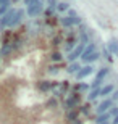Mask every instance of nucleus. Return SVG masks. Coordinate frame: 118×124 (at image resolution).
<instances>
[{
  "label": "nucleus",
  "mask_w": 118,
  "mask_h": 124,
  "mask_svg": "<svg viewBox=\"0 0 118 124\" xmlns=\"http://www.w3.org/2000/svg\"><path fill=\"white\" fill-rule=\"evenodd\" d=\"M42 11H44V0H32L26 8V13L29 16H37Z\"/></svg>",
  "instance_id": "obj_1"
},
{
  "label": "nucleus",
  "mask_w": 118,
  "mask_h": 124,
  "mask_svg": "<svg viewBox=\"0 0 118 124\" xmlns=\"http://www.w3.org/2000/svg\"><path fill=\"white\" fill-rule=\"evenodd\" d=\"M84 48H86V47L82 45V44H78L76 48L70 52V55H68V61L74 63V61H76L78 58H79V56H82V53H84Z\"/></svg>",
  "instance_id": "obj_2"
},
{
  "label": "nucleus",
  "mask_w": 118,
  "mask_h": 124,
  "mask_svg": "<svg viewBox=\"0 0 118 124\" xmlns=\"http://www.w3.org/2000/svg\"><path fill=\"white\" fill-rule=\"evenodd\" d=\"M79 103V93H71L70 97H66V100H65V108L66 110H71L74 106H78Z\"/></svg>",
  "instance_id": "obj_3"
},
{
  "label": "nucleus",
  "mask_w": 118,
  "mask_h": 124,
  "mask_svg": "<svg viewBox=\"0 0 118 124\" xmlns=\"http://www.w3.org/2000/svg\"><path fill=\"white\" fill-rule=\"evenodd\" d=\"M113 106V100L112 98H105L99 106H97V113L99 115H104V113H109V110Z\"/></svg>",
  "instance_id": "obj_4"
},
{
  "label": "nucleus",
  "mask_w": 118,
  "mask_h": 124,
  "mask_svg": "<svg viewBox=\"0 0 118 124\" xmlns=\"http://www.w3.org/2000/svg\"><path fill=\"white\" fill-rule=\"evenodd\" d=\"M23 16H24V10H16L13 15V18H11V21H10L8 28H15V26H18L21 21H23Z\"/></svg>",
  "instance_id": "obj_5"
},
{
  "label": "nucleus",
  "mask_w": 118,
  "mask_h": 124,
  "mask_svg": "<svg viewBox=\"0 0 118 124\" xmlns=\"http://www.w3.org/2000/svg\"><path fill=\"white\" fill-rule=\"evenodd\" d=\"M92 73H94V66H92V64H91V66H82V68L76 73V79H79V81H81V79L87 78V76H91Z\"/></svg>",
  "instance_id": "obj_6"
},
{
  "label": "nucleus",
  "mask_w": 118,
  "mask_h": 124,
  "mask_svg": "<svg viewBox=\"0 0 118 124\" xmlns=\"http://www.w3.org/2000/svg\"><path fill=\"white\" fill-rule=\"evenodd\" d=\"M37 87H39V90H42V92H49V90H54L55 87H57V82H50V81H42V82L37 84Z\"/></svg>",
  "instance_id": "obj_7"
},
{
  "label": "nucleus",
  "mask_w": 118,
  "mask_h": 124,
  "mask_svg": "<svg viewBox=\"0 0 118 124\" xmlns=\"http://www.w3.org/2000/svg\"><path fill=\"white\" fill-rule=\"evenodd\" d=\"M74 44H78V39L74 36H70L66 40H65V50L66 52H71V48H73V45Z\"/></svg>",
  "instance_id": "obj_8"
},
{
  "label": "nucleus",
  "mask_w": 118,
  "mask_h": 124,
  "mask_svg": "<svg viewBox=\"0 0 118 124\" xmlns=\"http://www.w3.org/2000/svg\"><path fill=\"white\" fill-rule=\"evenodd\" d=\"M109 50H110V53H113V55L118 56V40L117 39H112L109 42Z\"/></svg>",
  "instance_id": "obj_9"
},
{
  "label": "nucleus",
  "mask_w": 118,
  "mask_h": 124,
  "mask_svg": "<svg viewBox=\"0 0 118 124\" xmlns=\"http://www.w3.org/2000/svg\"><path fill=\"white\" fill-rule=\"evenodd\" d=\"M110 118H112V116H110V113H104V115H99V116H97L95 123H97V124H105V123H109Z\"/></svg>",
  "instance_id": "obj_10"
},
{
  "label": "nucleus",
  "mask_w": 118,
  "mask_h": 124,
  "mask_svg": "<svg viewBox=\"0 0 118 124\" xmlns=\"http://www.w3.org/2000/svg\"><path fill=\"white\" fill-rule=\"evenodd\" d=\"M79 69H81V64L78 63V61H74V63H71V64L68 66V69H66V71H68L70 74H76Z\"/></svg>",
  "instance_id": "obj_11"
},
{
  "label": "nucleus",
  "mask_w": 118,
  "mask_h": 124,
  "mask_svg": "<svg viewBox=\"0 0 118 124\" xmlns=\"http://www.w3.org/2000/svg\"><path fill=\"white\" fill-rule=\"evenodd\" d=\"M99 52H97V50H95L94 52V53H91V55H89V56H86V58H82V61H86V63H89V61H95V60H99Z\"/></svg>",
  "instance_id": "obj_12"
},
{
  "label": "nucleus",
  "mask_w": 118,
  "mask_h": 124,
  "mask_svg": "<svg viewBox=\"0 0 118 124\" xmlns=\"http://www.w3.org/2000/svg\"><path fill=\"white\" fill-rule=\"evenodd\" d=\"M107 74H109V68H102L99 73H97V76H95V81H102Z\"/></svg>",
  "instance_id": "obj_13"
},
{
  "label": "nucleus",
  "mask_w": 118,
  "mask_h": 124,
  "mask_svg": "<svg viewBox=\"0 0 118 124\" xmlns=\"http://www.w3.org/2000/svg\"><path fill=\"white\" fill-rule=\"evenodd\" d=\"M112 92H113V85H105V87L100 89V95L102 97L109 95V93H112Z\"/></svg>",
  "instance_id": "obj_14"
},
{
  "label": "nucleus",
  "mask_w": 118,
  "mask_h": 124,
  "mask_svg": "<svg viewBox=\"0 0 118 124\" xmlns=\"http://www.w3.org/2000/svg\"><path fill=\"white\" fill-rule=\"evenodd\" d=\"M60 21H62V24H63L65 28H71L73 26V18H70V16H65V18H62Z\"/></svg>",
  "instance_id": "obj_15"
},
{
  "label": "nucleus",
  "mask_w": 118,
  "mask_h": 124,
  "mask_svg": "<svg viewBox=\"0 0 118 124\" xmlns=\"http://www.w3.org/2000/svg\"><path fill=\"white\" fill-rule=\"evenodd\" d=\"M99 95H100V89H94V90H91V93L87 95V100H89V101H92L94 98H97Z\"/></svg>",
  "instance_id": "obj_16"
},
{
  "label": "nucleus",
  "mask_w": 118,
  "mask_h": 124,
  "mask_svg": "<svg viewBox=\"0 0 118 124\" xmlns=\"http://www.w3.org/2000/svg\"><path fill=\"white\" fill-rule=\"evenodd\" d=\"M57 10H58V11H68V10H70V5L66 3V2H60V3L57 5Z\"/></svg>",
  "instance_id": "obj_17"
},
{
  "label": "nucleus",
  "mask_w": 118,
  "mask_h": 124,
  "mask_svg": "<svg viewBox=\"0 0 118 124\" xmlns=\"http://www.w3.org/2000/svg\"><path fill=\"white\" fill-rule=\"evenodd\" d=\"M78 116H79V111L74 110V111H70L68 115H66V118H68L70 121H76V119H78Z\"/></svg>",
  "instance_id": "obj_18"
},
{
  "label": "nucleus",
  "mask_w": 118,
  "mask_h": 124,
  "mask_svg": "<svg viewBox=\"0 0 118 124\" xmlns=\"http://www.w3.org/2000/svg\"><path fill=\"white\" fill-rule=\"evenodd\" d=\"M50 60L52 61H60L62 60V53H60V52H54V53L50 55Z\"/></svg>",
  "instance_id": "obj_19"
},
{
  "label": "nucleus",
  "mask_w": 118,
  "mask_h": 124,
  "mask_svg": "<svg viewBox=\"0 0 118 124\" xmlns=\"http://www.w3.org/2000/svg\"><path fill=\"white\" fill-rule=\"evenodd\" d=\"M47 5H49L50 10H55V8H57V5H58V2H57V0H47Z\"/></svg>",
  "instance_id": "obj_20"
},
{
  "label": "nucleus",
  "mask_w": 118,
  "mask_h": 124,
  "mask_svg": "<svg viewBox=\"0 0 118 124\" xmlns=\"http://www.w3.org/2000/svg\"><path fill=\"white\" fill-rule=\"evenodd\" d=\"M86 89H89V85H86V84H78V85H74V90H76V92H79V90H86Z\"/></svg>",
  "instance_id": "obj_21"
},
{
  "label": "nucleus",
  "mask_w": 118,
  "mask_h": 124,
  "mask_svg": "<svg viewBox=\"0 0 118 124\" xmlns=\"http://www.w3.org/2000/svg\"><path fill=\"white\" fill-rule=\"evenodd\" d=\"M8 7H10V3H7V5H2V7H0V18H2V16H3L5 13H7V10H8Z\"/></svg>",
  "instance_id": "obj_22"
},
{
  "label": "nucleus",
  "mask_w": 118,
  "mask_h": 124,
  "mask_svg": "<svg viewBox=\"0 0 118 124\" xmlns=\"http://www.w3.org/2000/svg\"><path fill=\"white\" fill-rule=\"evenodd\" d=\"M47 106H49V108H55V106H57V100H55V98H50V100L47 101Z\"/></svg>",
  "instance_id": "obj_23"
},
{
  "label": "nucleus",
  "mask_w": 118,
  "mask_h": 124,
  "mask_svg": "<svg viewBox=\"0 0 118 124\" xmlns=\"http://www.w3.org/2000/svg\"><path fill=\"white\" fill-rule=\"evenodd\" d=\"M49 73H52V74L58 73V68H57V66H50V68H49Z\"/></svg>",
  "instance_id": "obj_24"
},
{
  "label": "nucleus",
  "mask_w": 118,
  "mask_h": 124,
  "mask_svg": "<svg viewBox=\"0 0 118 124\" xmlns=\"http://www.w3.org/2000/svg\"><path fill=\"white\" fill-rule=\"evenodd\" d=\"M7 3H10V0H0V7L2 5H7Z\"/></svg>",
  "instance_id": "obj_25"
},
{
  "label": "nucleus",
  "mask_w": 118,
  "mask_h": 124,
  "mask_svg": "<svg viewBox=\"0 0 118 124\" xmlns=\"http://www.w3.org/2000/svg\"><path fill=\"white\" fill-rule=\"evenodd\" d=\"M110 124H118V116H115V118H113V121H112Z\"/></svg>",
  "instance_id": "obj_26"
},
{
  "label": "nucleus",
  "mask_w": 118,
  "mask_h": 124,
  "mask_svg": "<svg viewBox=\"0 0 118 124\" xmlns=\"http://www.w3.org/2000/svg\"><path fill=\"white\" fill-rule=\"evenodd\" d=\"M112 100H118V90L113 93V98H112Z\"/></svg>",
  "instance_id": "obj_27"
},
{
  "label": "nucleus",
  "mask_w": 118,
  "mask_h": 124,
  "mask_svg": "<svg viewBox=\"0 0 118 124\" xmlns=\"http://www.w3.org/2000/svg\"><path fill=\"white\" fill-rule=\"evenodd\" d=\"M73 124H82V123H81L79 119H76V121H73Z\"/></svg>",
  "instance_id": "obj_28"
},
{
  "label": "nucleus",
  "mask_w": 118,
  "mask_h": 124,
  "mask_svg": "<svg viewBox=\"0 0 118 124\" xmlns=\"http://www.w3.org/2000/svg\"><path fill=\"white\" fill-rule=\"evenodd\" d=\"M31 2H32V0H24V5H29Z\"/></svg>",
  "instance_id": "obj_29"
}]
</instances>
